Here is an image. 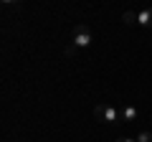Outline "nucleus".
Returning <instances> with one entry per match:
<instances>
[{
	"instance_id": "nucleus-7",
	"label": "nucleus",
	"mask_w": 152,
	"mask_h": 142,
	"mask_svg": "<svg viewBox=\"0 0 152 142\" xmlns=\"http://www.w3.org/2000/svg\"><path fill=\"white\" fill-rule=\"evenodd\" d=\"M117 142H137V140H132V137H119Z\"/></svg>"
},
{
	"instance_id": "nucleus-6",
	"label": "nucleus",
	"mask_w": 152,
	"mask_h": 142,
	"mask_svg": "<svg viewBox=\"0 0 152 142\" xmlns=\"http://www.w3.org/2000/svg\"><path fill=\"white\" fill-rule=\"evenodd\" d=\"M137 142H152V132H140V135H137Z\"/></svg>"
},
{
	"instance_id": "nucleus-2",
	"label": "nucleus",
	"mask_w": 152,
	"mask_h": 142,
	"mask_svg": "<svg viewBox=\"0 0 152 142\" xmlns=\"http://www.w3.org/2000/svg\"><path fill=\"white\" fill-rule=\"evenodd\" d=\"M91 41H94V33H91L89 26H76L74 28V41H71V46H74L76 51L79 48H89Z\"/></svg>"
},
{
	"instance_id": "nucleus-3",
	"label": "nucleus",
	"mask_w": 152,
	"mask_h": 142,
	"mask_svg": "<svg viewBox=\"0 0 152 142\" xmlns=\"http://www.w3.org/2000/svg\"><path fill=\"white\" fill-rule=\"evenodd\" d=\"M137 26L152 28V8H147V10H140V13H137Z\"/></svg>"
},
{
	"instance_id": "nucleus-5",
	"label": "nucleus",
	"mask_w": 152,
	"mask_h": 142,
	"mask_svg": "<svg viewBox=\"0 0 152 142\" xmlns=\"http://www.w3.org/2000/svg\"><path fill=\"white\" fill-rule=\"evenodd\" d=\"M122 20H124L127 26H134V23H137V13L134 10H127L124 15H122Z\"/></svg>"
},
{
	"instance_id": "nucleus-1",
	"label": "nucleus",
	"mask_w": 152,
	"mask_h": 142,
	"mask_svg": "<svg viewBox=\"0 0 152 142\" xmlns=\"http://www.w3.org/2000/svg\"><path fill=\"white\" fill-rule=\"evenodd\" d=\"M94 117H96V122H104V124H114V122L122 119V114L112 104H96L94 107Z\"/></svg>"
},
{
	"instance_id": "nucleus-4",
	"label": "nucleus",
	"mask_w": 152,
	"mask_h": 142,
	"mask_svg": "<svg viewBox=\"0 0 152 142\" xmlns=\"http://www.w3.org/2000/svg\"><path fill=\"white\" fill-rule=\"evenodd\" d=\"M122 119H124V122H134V119H137V107L127 104L124 109H122Z\"/></svg>"
}]
</instances>
